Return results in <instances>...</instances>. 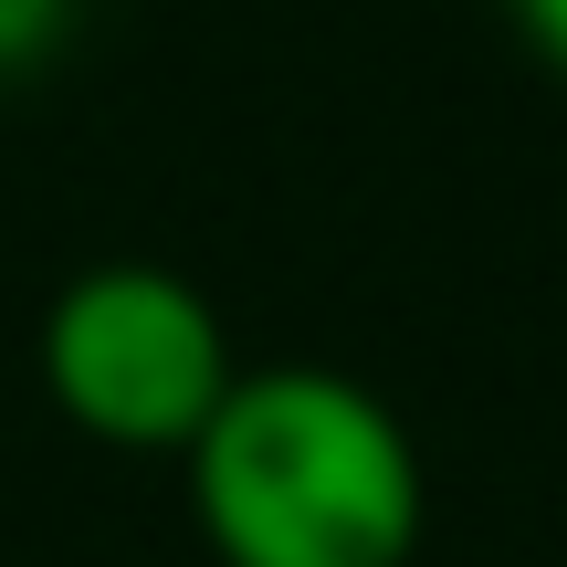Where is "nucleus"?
<instances>
[{
	"label": "nucleus",
	"instance_id": "1",
	"mask_svg": "<svg viewBox=\"0 0 567 567\" xmlns=\"http://www.w3.org/2000/svg\"><path fill=\"white\" fill-rule=\"evenodd\" d=\"M179 463L221 567H410L431 536L421 442L347 368H231Z\"/></svg>",
	"mask_w": 567,
	"mask_h": 567
},
{
	"label": "nucleus",
	"instance_id": "2",
	"mask_svg": "<svg viewBox=\"0 0 567 567\" xmlns=\"http://www.w3.org/2000/svg\"><path fill=\"white\" fill-rule=\"evenodd\" d=\"M231 368L221 305L168 264H84L42 305V389L105 452H189Z\"/></svg>",
	"mask_w": 567,
	"mask_h": 567
},
{
	"label": "nucleus",
	"instance_id": "3",
	"mask_svg": "<svg viewBox=\"0 0 567 567\" xmlns=\"http://www.w3.org/2000/svg\"><path fill=\"white\" fill-rule=\"evenodd\" d=\"M74 32V0H0V74H32Z\"/></svg>",
	"mask_w": 567,
	"mask_h": 567
},
{
	"label": "nucleus",
	"instance_id": "4",
	"mask_svg": "<svg viewBox=\"0 0 567 567\" xmlns=\"http://www.w3.org/2000/svg\"><path fill=\"white\" fill-rule=\"evenodd\" d=\"M505 11H515V32L536 42V63L567 74V0H505Z\"/></svg>",
	"mask_w": 567,
	"mask_h": 567
}]
</instances>
